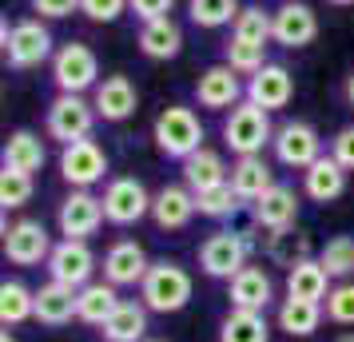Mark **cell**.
<instances>
[{"label": "cell", "instance_id": "obj_1", "mask_svg": "<svg viewBox=\"0 0 354 342\" xmlns=\"http://www.w3.org/2000/svg\"><path fill=\"white\" fill-rule=\"evenodd\" d=\"M192 294H195V278L176 259H156L147 267L144 283H140V303L156 314H179L192 303Z\"/></svg>", "mask_w": 354, "mask_h": 342}, {"label": "cell", "instance_id": "obj_2", "mask_svg": "<svg viewBox=\"0 0 354 342\" xmlns=\"http://www.w3.org/2000/svg\"><path fill=\"white\" fill-rule=\"evenodd\" d=\"M151 140H156V147H160V155L183 163L187 155H195V151L203 147L207 131H203L199 115H195L187 104H171V108H163V112L156 115Z\"/></svg>", "mask_w": 354, "mask_h": 342}, {"label": "cell", "instance_id": "obj_3", "mask_svg": "<svg viewBox=\"0 0 354 342\" xmlns=\"http://www.w3.org/2000/svg\"><path fill=\"white\" fill-rule=\"evenodd\" d=\"M274 140V128H271V112L259 108L251 99L235 104L223 120V144L227 151L235 155H263V147Z\"/></svg>", "mask_w": 354, "mask_h": 342}, {"label": "cell", "instance_id": "obj_4", "mask_svg": "<svg viewBox=\"0 0 354 342\" xmlns=\"http://www.w3.org/2000/svg\"><path fill=\"white\" fill-rule=\"evenodd\" d=\"M4 60H8V68H17V72H28V68H40L44 60H52L56 56V40H52L48 24L40 17H28V20H17L12 28L4 24Z\"/></svg>", "mask_w": 354, "mask_h": 342}, {"label": "cell", "instance_id": "obj_5", "mask_svg": "<svg viewBox=\"0 0 354 342\" xmlns=\"http://www.w3.org/2000/svg\"><path fill=\"white\" fill-rule=\"evenodd\" d=\"M96 104L84 96H72V92H56V99L48 104V115H44V128L56 144H76V140H88L92 128H96Z\"/></svg>", "mask_w": 354, "mask_h": 342}, {"label": "cell", "instance_id": "obj_6", "mask_svg": "<svg viewBox=\"0 0 354 342\" xmlns=\"http://www.w3.org/2000/svg\"><path fill=\"white\" fill-rule=\"evenodd\" d=\"M52 84L56 92H72V96H84V92H96L100 84V60L96 52L72 40V44H60L56 56H52Z\"/></svg>", "mask_w": 354, "mask_h": 342}, {"label": "cell", "instance_id": "obj_7", "mask_svg": "<svg viewBox=\"0 0 354 342\" xmlns=\"http://www.w3.org/2000/svg\"><path fill=\"white\" fill-rule=\"evenodd\" d=\"M247 259H251V243L243 235H235V231H215V235H207L199 243V271L207 278L231 283L247 267Z\"/></svg>", "mask_w": 354, "mask_h": 342}, {"label": "cell", "instance_id": "obj_8", "mask_svg": "<svg viewBox=\"0 0 354 342\" xmlns=\"http://www.w3.org/2000/svg\"><path fill=\"white\" fill-rule=\"evenodd\" d=\"M104 175H108V151H104L92 135L60 147V180H64L68 187L88 191V187H96Z\"/></svg>", "mask_w": 354, "mask_h": 342}, {"label": "cell", "instance_id": "obj_9", "mask_svg": "<svg viewBox=\"0 0 354 342\" xmlns=\"http://www.w3.org/2000/svg\"><path fill=\"white\" fill-rule=\"evenodd\" d=\"M271 147H274V160L283 163V167L306 171V167L322 155V135L315 131V124H306V120H287V124L274 128Z\"/></svg>", "mask_w": 354, "mask_h": 342}, {"label": "cell", "instance_id": "obj_10", "mask_svg": "<svg viewBox=\"0 0 354 342\" xmlns=\"http://www.w3.org/2000/svg\"><path fill=\"white\" fill-rule=\"evenodd\" d=\"M100 199H104V215L112 227H131V223L151 215V196L136 175H115Z\"/></svg>", "mask_w": 354, "mask_h": 342}, {"label": "cell", "instance_id": "obj_11", "mask_svg": "<svg viewBox=\"0 0 354 342\" xmlns=\"http://www.w3.org/2000/svg\"><path fill=\"white\" fill-rule=\"evenodd\" d=\"M52 235L40 219H17L4 227V259L12 267H40L52 255Z\"/></svg>", "mask_w": 354, "mask_h": 342}, {"label": "cell", "instance_id": "obj_12", "mask_svg": "<svg viewBox=\"0 0 354 342\" xmlns=\"http://www.w3.org/2000/svg\"><path fill=\"white\" fill-rule=\"evenodd\" d=\"M48 275L56 278V283H64V287H72V291H80V287H88V283H96V255H92V247H88V239H60V243L52 247L48 255Z\"/></svg>", "mask_w": 354, "mask_h": 342}, {"label": "cell", "instance_id": "obj_13", "mask_svg": "<svg viewBox=\"0 0 354 342\" xmlns=\"http://www.w3.org/2000/svg\"><path fill=\"white\" fill-rule=\"evenodd\" d=\"M195 99H199V108H207V112H231L235 104L247 99V84L239 80V72L231 64H211L199 72V80H195Z\"/></svg>", "mask_w": 354, "mask_h": 342}, {"label": "cell", "instance_id": "obj_14", "mask_svg": "<svg viewBox=\"0 0 354 342\" xmlns=\"http://www.w3.org/2000/svg\"><path fill=\"white\" fill-rule=\"evenodd\" d=\"M104 223H108L104 199H96L92 191H80V187H72V196L56 207V227L64 239H92Z\"/></svg>", "mask_w": 354, "mask_h": 342}, {"label": "cell", "instance_id": "obj_15", "mask_svg": "<svg viewBox=\"0 0 354 342\" xmlns=\"http://www.w3.org/2000/svg\"><path fill=\"white\" fill-rule=\"evenodd\" d=\"M147 267H151V259H147L144 243H136V239H115L104 251V263H100V271L112 287H140Z\"/></svg>", "mask_w": 354, "mask_h": 342}, {"label": "cell", "instance_id": "obj_16", "mask_svg": "<svg viewBox=\"0 0 354 342\" xmlns=\"http://www.w3.org/2000/svg\"><path fill=\"white\" fill-rule=\"evenodd\" d=\"M319 36V12L303 0H287L274 8V44L283 48H306Z\"/></svg>", "mask_w": 354, "mask_h": 342}, {"label": "cell", "instance_id": "obj_17", "mask_svg": "<svg viewBox=\"0 0 354 342\" xmlns=\"http://www.w3.org/2000/svg\"><path fill=\"white\" fill-rule=\"evenodd\" d=\"M195 215H199V203L187 183H167L151 196V223L160 231H183Z\"/></svg>", "mask_w": 354, "mask_h": 342}, {"label": "cell", "instance_id": "obj_18", "mask_svg": "<svg viewBox=\"0 0 354 342\" xmlns=\"http://www.w3.org/2000/svg\"><path fill=\"white\" fill-rule=\"evenodd\" d=\"M247 99L267 108V112H279L295 99V76H290L283 64H267L259 68L255 76H247Z\"/></svg>", "mask_w": 354, "mask_h": 342}, {"label": "cell", "instance_id": "obj_19", "mask_svg": "<svg viewBox=\"0 0 354 342\" xmlns=\"http://www.w3.org/2000/svg\"><path fill=\"white\" fill-rule=\"evenodd\" d=\"M92 104H96L104 124H124V120L140 112V92H136V84L128 76H104L96 84V92H92Z\"/></svg>", "mask_w": 354, "mask_h": 342}, {"label": "cell", "instance_id": "obj_20", "mask_svg": "<svg viewBox=\"0 0 354 342\" xmlns=\"http://www.w3.org/2000/svg\"><path fill=\"white\" fill-rule=\"evenodd\" d=\"M251 215H255L259 227L271 231V235L290 231L295 223H299V196H295L290 187H283V183H274L259 203H251Z\"/></svg>", "mask_w": 354, "mask_h": 342}, {"label": "cell", "instance_id": "obj_21", "mask_svg": "<svg viewBox=\"0 0 354 342\" xmlns=\"http://www.w3.org/2000/svg\"><path fill=\"white\" fill-rule=\"evenodd\" d=\"M346 167L335 160V155H319V160L310 163L303 171V191L310 203H335V199H342V191H346Z\"/></svg>", "mask_w": 354, "mask_h": 342}, {"label": "cell", "instance_id": "obj_22", "mask_svg": "<svg viewBox=\"0 0 354 342\" xmlns=\"http://www.w3.org/2000/svg\"><path fill=\"white\" fill-rule=\"evenodd\" d=\"M227 298H231V307H243V310H267L274 303V278L263 267L247 263L239 275L227 283Z\"/></svg>", "mask_w": 354, "mask_h": 342}, {"label": "cell", "instance_id": "obj_23", "mask_svg": "<svg viewBox=\"0 0 354 342\" xmlns=\"http://www.w3.org/2000/svg\"><path fill=\"white\" fill-rule=\"evenodd\" d=\"M227 183L235 187V196H239L243 203H259V199L274 187V171H271V163L263 160V155H235V163H231V180Z\"/></svg>", "mask_w": 354, "mask_h": 342}, {"label": "cell", "instance_id": "obj_24", "mask_svg": "<svg viewBox=\"0 0 354 342\" xmlns=\"http://www.w3.org/2000/svg\"><path fill=\"white\" fill-rule=\"evenodd\" d=\"M227 180H231V167H227V160L219 151H211V147H199L195 155L183 160V183L192 187L195 196H203L211 187H223Z\"/></svg>", "mask_w": 354, "mask_h": 342}, {"label": "cell", "instance_id": "obj_25", "mask_svg": "<svg viewBox=\"0 0 354 342\" xmlns=\"http://www.w3.org/2000/svg\"><path fill=\"white\" fill-rule=\"evenodd\" d=\"M0 160H4V167H8V171H24V175H36V171L44 167V160H48V147H44V140H40L36 131L20 128V131H12V135L4 140V151H0Z\"/></svg>", "mask_w": 354, "mask_h": 342}, {"label": "cell", "instance_id": "obj_26", "mask_svg": "<svg viewBox=\"0 0 354 342\" xmlns=\"http://www.w3.org/2000/svg\"><path fill=\"white\" fill-rule=\"evenodd\" d=\"M287 294L290 298H306V303H326L330 271L319 259H299L295 267H287Z\"/></svg>", "mask_w": 354, "mask_h": 342}, {"label": "cell", "instance_id": "obj_27", "mask_svg": "<svg viewBox=\"0 0 354 342\" xmlns=\"http://www.w3.org/2000/svg\"><path fill=\"white\" fill-rule=\"evenodd\" d=\"M322 319H326L322 303H306V298H290V294L279 303V310H274L279 330L290 334V339H310V334L322 326Z\"/></svg>", "mask_w": 354, "mask_h": 342}, {"label": "cell", "instance_id": "obj_28", "mask_svg": "<svg viewBox=\"0 0 354 342\" xmlns=\"http://www.w3.org/2000/svg\"><path fill=\"white\" fill-rule=\"evenodd\" d=\"M120 303H124V298H120V287H112L108 278H104V283H88V287L76 291V319L88 323V326H104Z\"/></svg>", "mask_w": 354, "mask_h": 342}, {"label": "cell", "instance_id": "obj_29", "mask_svg": "<svg viewBox=\"0 0 354 342\" xmlns=\"http://www.w3.org/2000/svg\"><path fill=\"white\" fill-rule=\"evenodd\" d=\"M104 342H147V307L136 298H124L112 310V319L100 326Z\"/></svg>", "mask_w": 354, "mask_h": 342}, {"label": "cell", "instance_id": "obj_30", "mask_svg": "<svg viewBox=\"0 0 354 342\" xmlns=\"http://www.w3.org/2000/svg\"><path fill=\"white\" fill-rule=\"evenodd\" d=\"M140 52L147 60H176L183 52V28H179L171 17H160V20H147L140 28Z\"/></svg>", "mask_w": 354, "mask_h": 342}, {"label": "cell", "instance_id": "obj_31", "mask_svg": "<svg viewBox=\"0 0 354 342\" xmlns=\"http://www.w3.org/2000/svg\"><path fill=\"white\" fill-rule=\"evenodd\" d=\"M36 319L44 326L72 323V319H76V291L64 287V283H56V278L40 283V287H36Z\"/></svg>", "mask_w": 354, "mask_h": 342}, {"label": "cell", "instance_id": "obj_32", "mask_svg": "<svg viewBox=\"0 0 354 342\" xmlns=\"http://www.w3.org/2000/svg\"><path fill=\"white\" fill-rule=\"evenodd\" d=\"M219 342H271V323L263 319V310L231 307L219 323Z\"/></svg>", "mask_w": 354, "mask_h": 342}, {"label": "cell", "instance_id": "obj_33", "mask_svg": "<svg viewBox=\"0 0 354 342\" xmlns=\"http://www.w3.org/2000/svg\"><path fill=\"white\" fill-rule=\"evenodd\" d=\"M28 319H36V291L24 287L20 278H4L0 283V323L20 326Z\"/></svg>", "mask_w": 354, "mask_h": 342}, {"label": "cell", "instance_id": "obj_34", "mask_svg": "<svg viewBox=\"0 0 354 342\" xmlns=\"http://www.w3.org/2000/svg\"><path fill=\"white\" fill-rule=\"evenodd\" d=\"M239 12H243L239 0H187V17H192V24L195 28H207V32L235 24Z\"/></svg>", "mask_w": 354, "mask_h": 342}, {"label": "cell", "instance_id": "obj_35", "mask_svg": "<svg viewBox=\"0 0 354 342\" xmlns=\"http://www.w3.org/2000/svg\"><path fill=\"white\" fill-rule=\"evenodd\" d=\"M231 36L235 40H247V44H259V48H267L274 40V12H263V8H243L235 24H231Z\"/></svg>", "mask_w": 354, "mask_h": 342}, {"label": "cell", "instance_id": "obj_36", "mask_svg": "<svg viewBox=\"0 0 354 342\" xmlns=\"http://www.w3.org/2000/svg\"><path fill=\"white\" fill-rule=\"evenodd\" d=\"M319 263L330 271V278H354V235H335L319 247Z\"/></svg>", "mask_w": 354, "mask_h": 342}, {"label": "cell", "instance_id": "obj_37", "mask_svg": "<svg viewBox=\"0 0 354 342\" xmlns=\"http://www.w3.org/2000/svg\"><path fill=\"white\" fill-rule=\"evenodd\" d=\"M223 64H231L239 76H255L259 68L267 64V48H259V44H247V40H227L223 48Z\"/></svg>", "mask_w": 354, "mask_h": 342}, {"label": "cell", "instance_id": "obj_38", "mask_svg": "<svg viewBox=\"0 0 354 342\" xmlns=\"http://www.w3.org/2000/svg\"><path fill=\"white\" fill-rule=\"evenodd\" d=\"M195 203H199V215H207V219H231V215L243 207V199L235 196L231 183L211 187V191H203V196H195Z\"/></svg>", "mask_w": 354, "mask_h": 342}, {"label": "cell", "instance_id": "obj_39", "mask_svg": "<svg viewBox=\"0 0 354 342\" xmlns=\"http://www.w3.org/2000/svg\"><path fill=\"white\" fill-rule=\"evenodd\" d=\"M28 199H32V175H24V171H0V207L4 211H20V207H28Z\"/></svg>", "mask_w": 354, "mask_h": 342}, {"label": "cell", "instance_id": "obj_40", "mask_svg": "<svg viewBox=\"0 0 354 342\" xmlns=\"http://www.w3.org/2000/svg\"><path fill=\"white\" fill-rule=\"evenodd\" d=\"M322 310H326V319L335 326H354V278L335 283L330 294H326V303H322Z\"/></svg>", "mask_w": 354, "mask_h": 342}, {"label": "cell", "instance_id": "obj_41", "mask_svg": "<svg viewBox=\"0 0 354 342\" xmlns=\"http://www.w3.org/2000/svg\"><path fill=\"white\" fill-rule=\"evenodd\" d=\"M80 12L92 24H115L124 12H131V0H80Z\"/></svg>", "mask_w": 354, "mask_h": 342}, {"label": "cell", "instance_id": "obj_42", "mask_svg": "<svg viewBox=\"0 0 354 342\" xmlns=\"http://www.w3.org/2000/svg\"><path fill=\"white\" fill-rule=\"evenodd\" d=\"M330 155H335L346 171H354V124L335 131V140H330Z\"/></svg>", "mask_w": 354, "mask_h": 342}, {"label": "cell", "instance_id": "obj_43", "mask_svg": "<svg viewBox=\"0 0 354 342\" xmlns=\"http://www.w3.org/2000/svg\"><path fill=\"white\" fill-rule=\"evenodd\" d=\"M32 12L44 20H68L72 12H80V0H32Z\"/></svg>", "mask_w": 354, "mask_h": 342}, {"label": "cell", "instance_id": "obj_44", "mask_svg": "<svg viewBox=\"0 0 354 342\" xmlns=\"http://www.w3.org/2000/svg\"><path fill=\"white\" fill-rule=\"evenodd\" d=\"M176 0H131V17L136 20H160V17H171Z\"/></svg>", "mask_w": 354, "mask_h": 342}, {"label": "cell", "instance_id": "obj_45", "mask_svg": "<svg viewBox=\"0 0 354 342\" xmlns=\"http://www.w3.org/2000/svg\"><path fill=\"white\" fill-rule=\"evenodd\" d=\"M342 96H346V104L354 108V72L346 76V84H342Z\"/></svg>", "mask_w": 354, "mask_h": 342}, {"label": "cell", "instance_id": "obj_46", "mask_svg": "<svg viewBox=\"0 0 354 342\" xmlns=\"http://www.w3.org/2000/svg\"><path fill=\"white\" fill-rule=\"evenodd\" d=\"M335 342H354V330H342V334H335Z\"/></svg>", "mask_w": 354, "mask_h": 342}, {"label": "cell", "instance_id": "obj_47", "mask_svg": "<svg viewBox=\"0 0 354 342\" xmlns=\"http://www.w3.org/2000/svg\"><path fill=\"white\" fill-rule=\"evenodd\" d=\"M0 342H17V334H12V330L4 326V330H0Z\"/></svg>", "mask_w": 354, "mask_h": 342}, {"label": "cell", "instance_id": "obj_48", "mask_svg": "<svg viewBox=\"0 0 354 342\" xmlns=\"http://www.w3.org/2000/svg\"><path fill=\"white\" fill-rule=\"evenodd\" d=\"M326 4H335V8H354V0H326Z\"/></svg>", "mask_w": 354, "mask_h": 342}, {"label": "cell", "instance_id": "obj_49", "mask_svg": "<svg viewBox=\"0 0 354 342\" xmlns=\"http://www.w3.org/2000/svg\"><path fill=\"white\" fill-rule=\"evenodd\" d=\"M147 342H156V339H147Z\"/></svg>", "mask_w": 354, "mask_h": 342}]
</instances>
